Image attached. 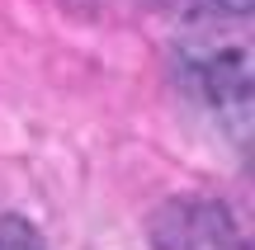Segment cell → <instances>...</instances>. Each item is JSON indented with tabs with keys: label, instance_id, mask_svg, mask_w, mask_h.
<instances>
[{
	"label": "cell",
	"instance_id": "6da1fadb",
	"mask_svg": "<svg viewBox=\"0 0 255 250\" xmlns=\"http://www.w3.org/2000/svg\"><path fill=\"white\" fill-rule=\"evenodd\" d=\"M251 5H189L180 76L232 142L251 137Z\"/></svg>",
	"mask_w": 255,
	"mask_h": 250
},
{
	"label": "cell",
	"instance_id": "7a4b0ae2",
	"mask_svg": "<svg viewBox=\"0 0 255 250\" xmlns=\"http://www.w3.org/2000/svg\"><path fill=\"white\" fill-rule=\"evenodd\" d=\"M151 250H246V236L218 198L184 194L156 208Z\"/></svg>",
	"mask_w": 255,
	"mask_h": 250
},
{
	"label": "cell",
	"instance_id": "3957f363",
	"mask_svg": "<svg viewBox=\"0 0 255 250\" xmlns=\"http://www.w3.org/2000/svg\"><path fill=\"white\" fill-rule=\"evenodd\" d=\"M0 250H47V241H43V232H38L28 217L5 213L0 217Z\"/></svg>",
	"mask_w": 255,
	"mask_h": 250
}]
</instances>
